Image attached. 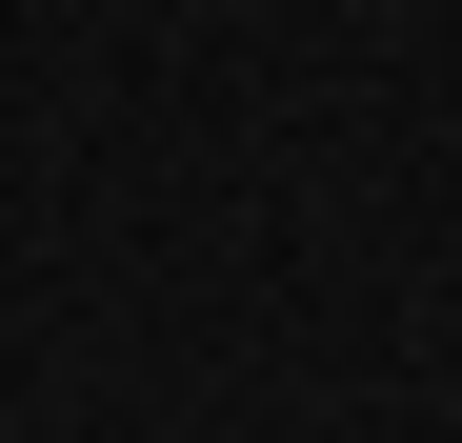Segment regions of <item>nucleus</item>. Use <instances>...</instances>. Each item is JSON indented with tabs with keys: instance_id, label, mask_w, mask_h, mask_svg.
Here are the masks:
<instances>
[]
</instances>
